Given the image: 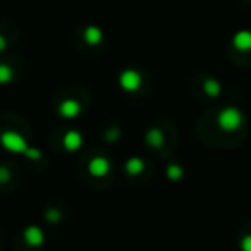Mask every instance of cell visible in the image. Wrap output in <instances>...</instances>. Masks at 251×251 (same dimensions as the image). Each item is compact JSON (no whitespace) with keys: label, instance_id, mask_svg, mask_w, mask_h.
Segmentation results:
<instances>
[{"label":"cell","instance_id":"cell-2","mask_svg":"<svg viewBox=\"0 0 251 251\" xmlns=\"http://www.w3.org/2000/svg\"><path fill=\"white\" fill-rule=\"evenodd\" d=\"M2 143H4L5 148H9V150H12V151H23L26 148L25 141L14 133H5L4 136H2Z\"/></svg>","mask_w":251,"mask_h":251},{"label":"cell","instance_id":"cell-4","mask_svg":"<svg viewBox=\"0 0 251 251\" xmlns=\"http://www.w3.org/2000/svg\"><path fill=\"white\" fill-rule=\"evenodd\" d=\"M234 43H236V47H237V49H241V50L251 49V33L250 31L237 33L236 38H234Z\"/></svg>","mask_w":251,"mask_h":251},{"label":"cell","instance_id":"cell-8","mask_svg":"<svg viewBox=\"0 0 251 251\" xmlns=\"http://www.w3.org/2000/svg\"><path fill=\"white\" fill-rule=\"evenodd\" d=\"M62 114L64 115H76L77 114V105L73 103V101H69V103H64Z\"/></svg>","mask_w":251,"mask_h":251},{"label":"cell","instance_id":"cell-7","mask_svg":"<svg viewBox=\"0 0 251 251\" xmlns=\"http://www.w3.org/2000/svg\"><path fill=\"white\" fill-rule=\"evenodd\" d=\"M79 145H81V140H79V136H77L76 133H71V134H67V136H66V147L67 148L74 150V148H77Z\"/></svg>","mask_w":251,"mask_h":251},{"label":"cell","instance_id":"cell-6","mask_svg":"<svg viewBox=\"0 0 251 251\" xmlns=\"http://www.w3.org/2000/svg\"><path fill=\"white\" fill-rule=\"evenodd\" d=\"M26 239L31 244H40L42 243V232H40L38 229H29L28 232H26Z\"/></svg>","mask_w":251,"mask_h":251},{"label":"cell","instance_id":"cell-3","mask_svg":"<svg viewBox=\"0 0 251 251\" xmlns=\"http://www.w3.org/2000/svg\"><path fill=\"white\" fill-rule=\"evenodd\" d=\"M121 84L126 90H136L140 86V76L133 71H127L121 76Z\"/></svg>","mask_w":251,"mask_h":251},{"label":"cell","instance_id":"cell-10","mask_svg":"<svg viewBox=\"0 0 251 251\" xmlns=\"http://www.w3.org/2000/svg\"><path fill=\"white\" fill-rule=\"evenodd\" d=\"M243 248H244V251H251V237H246V239H244Z\"/></svg>","mask_w":251,"mask_h":251},{"label":"cell","instance_id":"cell-9","mask_svg":"<svg viewBox=\"0 0 251 251\" xmlns=\"http://www.w3.org/2000/svg\"><path fill=\"white\" fill-rule=\"evenodd\" d=\"M129 171H131V172H140V171H141V162H140V160L129 162Z\"/></svg>","mask_w":251,"mask_h":251},{"label":"cell","instance_id":"cell-1","mask_svg":"<svg viewBox=\"0 0 251 251\" xmlns=\"http://www.w3.org/2000/svg\"><path fill=\"white\" fill-rule=\"evenodd\" d=\"M219 122L224 129H236L237 126L241 124V114L237 110H234V108H227V110H224L220 114Z\"/></svg>","mask_w":251,"mask_h":251},{"label":"cell","instance_id":"cell-5","mask_svg":"<svg viewBox=\"0 0 251 251\" xmlns=\"http://www.w3.org/2000/svg\"><path fill=\"white\" fill-rule=\"evenodd\" d=\"M107 167H108L107 162L101 160V158H97V160L91 162V172H93V174H98V176L105 174V172H107Z\"/></svg>","mask_w":251,"mask_h":251}]
</instances>
